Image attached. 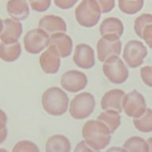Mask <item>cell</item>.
<instances>
[{
    "label": "cell",
    "mask_w": 152,
    "mask_h": 152,
    "mask_svg": "<svg viewBox=\"0 0 152 152\" xmlns=\"http://www.w3.org/2000/svg\"><path fill=\"white\" fill-rule=\"evenodd\" d=\"M7 11L11 18L22 21L28 17L29 8L26 0H9Z\"/></svg>",
    "instance_id": "17"
},
{
    "label": "cell",
    "mask_w": 152,
    "mask_h": 152,
    "mask_svg": "<svg viewBox=\"0 0 152 152\" xmlns=\"http://www.w3.org/2000/svg\"><path fill=\"white\" fill-rule=\"evenodd\" d=\"M71 150L70 140L64 135H54L48 139L45 143L47 152H69Z\"/></svg>",
    "instance_id": "18"
},
{
    "label": "cell",
    "mask_w": 152,
    "mask_h": 152,
    "mask_svg": "<svg viewBox=\"0 0 152 152\" xmlns=\"http://www.w3.org/2000/svg\"><path fill=\"white\" fill-rule=\"evenodd\" d=\"M29 2L32 9L37 12L46 11L51 5V0H30Z\"/></svg>",
    "instance_id": "27"
},
{
    "label": "cell",
    "mask_w": 152,
    "mask_h": 152,
    "mask_svg": "<svg viewBox=\"0 0 152 152\" xmlns=\"http://www.w3.org/2000/svg\"><path fill=\"white\" fill-rule=\"evenodd\" d=\"M29 1H30V0H29Z\"/></svg>",
    "instance_id": "35"
},
{
    "label": "cell",
    "mask_w": 152,
    "mask_h": 152,
    "mask_svg": "<svg viewBox=\"0 0 152 152\" xmlns=\"http://www.w3.org/2000/svg\"><path fill=\"white\" fill-rule=\"evenodd\" d=\"M140 76L145 85L152 88V65L142 66L140 69Z\"/></svg>",
    "instance_id": "28"
},
{
    "label": "cell",
    "mask_w": 152,
    "mask_h": 152,
    "mask_svg": "<svg viewBox=\"0 0 152 152\" xmlns=\"http://www.w3.org/2000/svg\"><path fill=\"white\" fill-rule=\"evenodd\" d=\"M102 71L104 76L113 84L125 83L129 75L126 64L118 56H113L107 59L103 64Z\"/></svg>",
    "instance_id": "5"
},
{
    "label": "cell",
    "mask_w": 152,
    "mask_h": 152,
    "mask_svg": "<svg viewBox=\"0 0 152 152\" xmlns=\"http://www.w3.org/2000/svg\"><path fill=\"white\" fill-rule=\"evenodd\" d=\"M100 6L102 14L110 12L115 7V0H96Z\"/></svg>",
    "instance_id": "30"
},
{
    "label": "cell",
    "mask_w": 152,
    "mask_h": 152,
    "mask_svg": "<svg viewBox=\"0 0 152 152\" xmlns=\"http://www.w3.org/2000/svg\"><path fill=\"white\" fill-rule=\"evenodd\" d=\"M125 94L124 90L119 89L107 91L101 101L102 109L103 110H114L121 113L123 110V102Z\"/></svg>",
    "instance_id": "14"
},
{
    "label": "cell",
    "mask_w": 152,
    "mask_h": 152,
    "mask_svg": "<svg viewBox=\"0 0 152 152\" xmlns=\"http://www.w3.org/2000/svg\"><path fill=\"white\" fill-rule=\"evenodd\" d=\"M12 151L14 152H39L40 149L33 142L28 141V140H21L19 141L14 145V148L12 149Z\"/></svg>",
    "instance_id": "26"
},
{
    "label": "cell",
    "mask_w": 152,
    "mask_h": 152,
    "mask_svg": "<svg viewBox=\"0 0 152 152\" xmlns=\"http://www.w3.org/2000/svg\"><path fill=\"white\" fill-rule=\"evenodd\" d=\"M87 83V76L86 74L76 70L66 71L60 78L62 88L70 93L79 92L85 89Z\"/></svg>",
    "instance_id": "10"
},
{
    "label": "cell",
    "mask_w": 152,
    "mask_h": 152,
    "mask_svg": "<svg viewBox=\"0 0 152 152\" xmlns=\"http://www.w3.org/2000/svg\"><path fill=\"white\" fill-rule=\"evenodd\" d=\"M146 100L137 90H132L126 94L124 98L123 109L127 116L132 118L139 117L147 110Z\"/></svg>",
    "instance_id": "9"
},
{
    "label": "cell",
    "mask_w": 152,
    "mask_h": 152,
    "mask_svg": "<svg viewBox=\"0 0 152 152\" xmlns=\"http://www.w3.org/2000/svg\"><path fill=\"white\" fill-rule=\"evenodd\" d=\"M96 102L94 95L89 92H82L71 100L69 113L75 120H84L92 114Z\"/></svg>",
    "instance_id": "4"
},
{
    "label": "cell",
    "mask_w": 152,
    "mask_h": 152,
    "mask_svg": "<svg viewBox=\"0 0 152 152\" xmlns=\"http://www.w3.org/2000/svg\"><path fill=\"white\" fill-rule=\"evenodd\" d=\"M74 151H75V152L76 151H80V152L90 151H94L92 148H91V147H90V146L87 144V142H86L85 140H82V141H80V142H78Z\"/></svg>",
    "instance_id": "33"
},
{
    "label": "cell",
    "mask_w": 152,
    "mask_h": 152,
    "mask_svg": "<svg viewBox=\"0 0 152 152\" xmlns=\"http://www.w3.org/2000/svg\"><path fill=\"white\" fill-rule=\"evenodd\" d=\"M78 2V0H54L55 4L63 10L70 9Z\"/></svg>",
    "instance_id": "31"
},
{
    "label": "cell",
    "mask_w": 152,
    "mask_h": 152,
    "mask_svg": "<svg viewBox=\"0 0 152 152\" xmlns=\"http://www.w3.org/2000/svg\"><path fill=\"white\" fill-rule=\"evenodd\" d=\"M143 0H119V9L126 14H135L143 7Z\"/></svg>",
    "instance_id": "24"
},
{
    "label": "cell",
    "mask_w": 152,
    "mask_h": 152,
    "mask_svg": "<svg viewBox=\"0 0 152 152\" xmlns=\"http://www.w3.org/2000/svg\"><path fill=\"white\" fill-rule=\"evenodd\" d=\"M146 45L152 49V23L147 25L142 33V38Z\"/></svg>",
    "instance_id": "29"
},
{
    "label": "cell",
    "mask_w": 152,
    "mask_h": 152,
    "mask_svg": "<svg viewBox=\"0 0 152 152\" xmlns=\"http://www.w3.org/2000/svg\"><path fill=\"white\" fill-rule=\"evenodd\" d=\"M22 24L13 18L2 20V30L0 34L1 41L6 43L16 42L22 34Z\"/></svg>",
    "instance_id": "13"
},
{
    "label": "cell",
    "mask_w": 152,
    "mask_h": 152,
    "mask_svg": "<svg viewBox=\"0 0 152 152\" xmlns=\"http://www.w3.org/2000/svg\"><path fill=\"white\" fill-rule=\"evenodd\" d=\"M133 123L135 128L141 132L148 133L152 132V109H148L142 115L134 118Z\"/></svg>",
    "instance_id": "23"
},
{
    "label": "cell",
    "mask_w": 152,
    "mask_h": 152,
    "mask_svg": "<svg viewBox=\"0 0 152 152\" xmlns=\"http://www.w3.org/2000/svg\"><path fill=\"white\" fill-rule=\"evenodd\" d=\"M51 36L42 28H33L28 31L24 37L25 49L30 54H38L50 45Z\"/></svg>",
    "instance_id": "6"
},
{
    "label": "cell",
    "mask_w": 152,
    "mask_h": 152,
    "mask_svg": "<svg viewBox=\"0 0 152 152\" xmlns=\"http://www.w3.org/2000/svg\"><path fill=\"white\" fill-rule=\"evenodd\" d=\"M21 54V46L18 41L6 43L1 41L0 57L2 60L7 63L14 62L18 59Z\"/></svg>",
    "instance_id": "20"
},
{
    "label": "cell",
    "mask_w": 152,
    "mask_h": 152,
    "mask_svg": "<svg viewBox=\"0 0 152 152\" xmlns=\"http://www.w3.org/2000/svg\"><path fill=\"white\" fill-rule=\"evenodd\" d=\"M1 143L4 142L7 135V130L6 128V123H7V116L5 115V113L3 111H1Z\"/></svg>",
    "instance_id": "32"
},
{
    "label": "cell",
    "mask_w": 152,
    "mask_h": 152,
    "mask_svg": "<svg viewBox=\"0 0 152 152\" xmlns=\"http://www.w3.org/2000/svg\"><path fill=\"white\" fill-rule=\"evenodd\" d=\"M83 139L94 151L104 149L111 141V131L99 120L86 121L82 130Z\"/></svg>",
    "instance_id": "1"
},
{
    "label": "cell",
    "mask_w": 152,
    "mask_h": 152,
    "mask_svg": "<svg viewBox=\"0 0 152 152\" xmlns=\"http://www.w3.org/2000/svg\"><path fill=\"white\" fill-rule=\"evenodd\" d=\"M152 23V15L150 14H141L137 17L134 21V30L136 35L142 38V33L144 28L147 25Z\"/></svg>",
    "instance_id": "25"
},
{
    "label": "cell",
    "mask_w": 152,
    "mask_h": 152,
    "mask_svg": "<svg viewBox=\"0 0 152 152\" xmlns=\"http://www.w3.org/2000/svg\"><path fill=\"white\" fill-rule=\"evenodd\" d=\"M50 45L56 47L62 58H66L71 54L73 41L70 36L65 33H59L51 36Z\"/></svg>",
    "instance_id": "16"
},
{
    "label": "cell",
    "mask_w": 152,
    "mask_h": 152,
    "mask_svg": "<svg viewBox=\"0 0 152 152\" xmlns=\"http://www.w3.org/2000/svg\"><path fill=\"white\" fill-rule=\"evenodd\" d=\"M61 56L55 46L50 45L45 52L40 55L39 62L42 71L46 74H56L61 64Z\"/></svg>",
    "instance_id": "11"
},
{
    "label": "cell",
    "mask_w": 152,
    "mask_h": 152,
    "mask_svg": "<svg viewBox=\"0 0 152 152\" xmlns=\"http://www.w3.org/2000/svg\"><path fill=\"white\" fill-rule=\"evenodd\" d=\"M147 56V48L140 40H130L124 45L123 59L131 68H137L141 66Z\"/></svg>",
    "instance_id": "7"
},
{
    "label": "cell",
    "mask_w": 152,
    "mask_h": 152,
    "mask_svg": "<svg viewBox=\"0 0 152 152\" xmlns=\"http://www.w3.org/2000/svg\"><path fill=\"white\" fill-rule=\"evenodd\" d=\"M41 104L48 114L59 116L66 113L69 109V98L66 92L61 88L52 86L43 93Z\"/></svg>",
    "instance_id": "2"
},
{
    "label": "cell",
    "mask_w": 152,
    "mask_h": 152,
    "mask_svg": "<svg viewBox=\"0 0 152 152\" xmlns=\"http://www.w3.org/2000/svg\"><path fill=\"white\" fill-rule=\"evenodd\" d=\"M97 120L102 121L109 128L112 133L118 129L121 124L120 113L114 110H104L97 116Z\"/></svg>",
    "instance_id": "21"
},
{
    "label": "cell",
    "mask_w": 152,
    "mask_h": 152,
    "mask_svg": "<svg viewBox=\"0 0 152 152\" xmlns=\"http://www.w3.org/2000/svg\"><path fill=\"white\" fill-rule=\"evenodd\" d=\"M122 49V42L116 35L102 36L97 43V55L100 62L104 63L109 57L119 56Z\"/></svg>",
    "instance_id": "8"
},
{
    "label": "cell",
    "mask_w": 152,
    "mask_h": 152,
    "mask_svg": "<svg viewBox=\"0 0 152 152\" xmlns=\"http://www.w3.org/2000/svg\"><path fill=\"white\" fill-rule=\"evenodd\" d=\"M38 28H42L50 36L59 33H65L66 24L61 17L56 15H46L40 19Z\"/></svg>",
    "instance_id": "15"
},
{
    "label": "cell",
    "mask_w": 152,
    "mask_h": 152,
    "mask_svg": "<svg viewBox=\"0 0 152 152\" xmlns=\"http://www.w3.org/2000/svg\"><path fill=\"white\" fill-rule=\"evenodd\" d=\"M102 10L96 0H83L75 9L76 21L85 28H92L99 21Z\"/></svg>",
    "instance_id": "3"
},
{
    "label": "cell",
    "mask_w": 152,
    "mask_h": 152,
    "mask_svg": "<svg viewBox=\"0 0 152 152\" xmlns=\"http://www.w3.org/2000/svg\"><path fill=\"white\" fill-rule=\"evenodd\" d=\"M99 32L101 36L112 34L121 37L124 33V24L117 18H107L100 25Z\"/></svg>",
    "instance_id": "19"
},
{
    "label": "cell",
    "mask_w": 152,
    "mask_h": 152,
    "mask_svg": "<svg viewBox=\"0 0 152 152\" xmlns=\"http://www.w3.org/2000/svg\"><path fill=\"white\" fill-rule=\"evenodd\" d=\"M123 148L125 151L133 152H148L149 146L147 141L140 136H132L126 140L123 145Z\"/></svg>",
    "instance_id": "22"
},
{
    "label": "cell",
    "mask_w": 152,
    "mask_h": 152,
    "mask_svg": "<svg viewBox=\"0 0 152 152\" xmlns=\"http://www.w3.org/2000/svg\"><path fill=\"white\" fill-rule=\"evenodd\" d=\"M73 61L82 69H90L94 66L95 56L93 48L87 44L76 45L73 55Z\"/></svg>",
    "instance_id": "12"
},
{
    "label": "cell",
    "mask_w": 152,
    "mask_h": 152,
    "mask_svg": "<svg viewBox=\"0 0 152 152\" xmlns=\"http://www.w3.org/2000/svg\"><path fill=\"white\" fill-rule=\"evenodd\" d=\"M147 143L149 146V151L152 152V137H150L147 139Z\"/></svg>",
    "instance_id": "34"
}]
</instances>
